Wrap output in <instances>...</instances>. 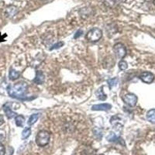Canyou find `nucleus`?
I'll return each instance as SVG.
<instances>
[{"instance_id":"1","label":"nucleus","mask_w":155,"mask_h":155,"mask_svg":"<svg viewBox=\"0 0 155 155\" xmlns=\"http://www.w3.org/2000/svg\"><path fill=\"white\" fill-rule=\"evenodd\" d=\"M28 89V85L25 81H19L15 85H9L7 92L9 96L15 99H23Z\"/></svg>"},{"instance_id":"2","label":"nucleus","mask_w":155,"mask_h":155,"mask_svg":"<svg viewBox=\"0 0 155 155\" xmlns=\"http://www.w3.org/2000/svg\"><path fill=\"white\" fill-rule=\"evenodd\" d=\"M50 134L47 130H41L38 132L37 137H36V143L37 146L43 147L49 143L50 142Z\"/></svg>"},{"instance_id":"3","label":"nucleus","mask_w":155,"mask_h":155,"mask_svg":"<svg viewBox=\"0 0 155 155\" xmlns=\"http://www.w3.org/2000/svg\"><path fill=\"white\" fill-rule=\"evenodd\" d=\"M102 37V31L99 28H92L87 33L86 39L90 42H97Z\"/></svg>"},{"instance_id":"4","label":"nucleus","mask_w":155,"mask_h":155,"mask_svg":"<svg viewBox=\"0 0 155 155\" xmlns=\"http://www.w3.org/2000/svg\"><path fill=\"white\" fill-rule=\"evenodd\" d=\"M113 51L115 54L120 59H123L127 55V48L122 43H117L113 46Z\"/></svg>"},{"instance_id":"5","label":"nucleus","mask_w":155,"mask_h":155,"mask_svg":"<svg viewBox=\"0 0 155 155\" xmlns=\"http://www.w3.org/2000/svg\"><path fill=\"white\" fill-rule=\"evenodd\" d=\"M123 100L125 102L126 104L128 105L130 107H134L137 105V97L135 94L133 93H128L126 94L124 97H123Z\"/></svg>"},{"instance_id":"6","label":"nucleus","mask_w":155,"mask_h":155,"mask_svg":"<svg viewBox=\"0 0 155 155\" xmlns=\"http://www.w3.org/2000/svg\"><path fill=\"white\" fill-rule=\"evenodd\" d=\"M140 78L143 82L150 84L151 82H153V79H154V75L151 72L144 71V72L141 73V74L140 75Z\"/></svg>"},{"instance_id":"7","label":"nucleus","mask_w":155,"mask_h":155,"mask_svg":"<svg viewBox=\"0 0 155 155\" xmlns=\"http://www.w3.org/2000/svg\"><path fill=\"white\" fill-rule=\"evenodd\" d=\"M112 106L109 103H102V104H97L92 106V109L94 111H108L110 110Z\"/></svg>"},{"instance_id":"8","label":"nucleus","mask_w":155,"mask_h":155,"mask_svg":"<svg viewBox=\"0 0 155 155\" xmlns=\"http://www.w3.org/2000/svg\"><path fill=\"white\" fill-rule=\"evenodd\" d=\"M3 110H4V112H5V115H6V116H7L8 119L13 118L14 116H16V115H17L16 113H15V112L12 111V109H11V107H10V104H9V103H6V104L4 105Z\"/></svg>"},{"instance_id":"9","label":"nucleus","mask_w":155,"mask_h":155,"mask_svg":"<svg viewBox=\"0 0 155 155\" xmlns=\"http://www.w3.org/2000/svg\"><path fill=\"white\" fill-rule=\"evenodd\" d=\"M45 80V75L41 71H37L36 73V77L34 79V82H35L37 85H41L44 82Z\"/></svg>"},{"instance_id":"10","label":"nucleus","mask_w":155,"mask_h":155,"mask_svg":"<svg viewBox=\"0 0 155 155\" xmlns=\"http://www.w3.org/2000/svg\"><path fill=\"white\" fill-rule=\"evenodd\" d=\"M17 12V8L15 6V5H9L6 8V10H5V15L6 16L9 18L12 17L16 15V13Z\"/></svg>"},{"instance_id":"11","label":"nucleus","mask_w":155,"mask_h":155,"mask_svg":"<svg viewBox=\"0 0 155 155\" xmlns=\"http://www.w3.org/2000/svg\"><path fill=\"white\" fill-rule=\"evenodd\" d=\"M95 95H96L97 98H98L99 100L104 101L107 99V95H106V94H105L104 91H103V87L102 86L100 87L99 89L97 90V92H96V93H95Z\"/></svg>"},{"instance_id":"12","label":"nucleus","mask_w":155,"mask_h":155,"mask_svg":"<svg viewBox=\"0 0 155 155\" xmlns=\"http://www.w3.org/2000/svg\"><path fill=\"white\" fill-rule=\"evenodd\" d=\"M147 119L152 124H155V109H150L147 113Z\"/></svg>"},{"instance_id":"13","label":"nucleus","mask_w":155,"mask_h":155,"mask_svg":"<svg viewBox=\"0 0 155 155\" xmlns=\"http://www.w3.org/2000/svg\"><path fill=\"white\" fill-rule=\"evenodd\" d=\"M15 121H16V125L17 126V127H23L25 123L24 116H23L22 115H18V116H16V118H15Z\"/></svg>"},{"instance_id":"14","label":"nucleus","mask_w":155,"mask_h":155,"mask_svg":"<svg viewBox=\"0 0 155 155\" xmlns=\"http://www.w3.org/2000/svg\"><path fill=\"white\" fill-rule=\"evenodd\" d=\"M19 75H20L19 72L16 71L13 68H10V70H9V79L12 80V81H14V80L17 79Z\"/></svg>"},{"instance_id":"15","label":"nucleus","mask_w":155,"mask_h":155,"mask_svg":"<svg viewBox=\"0 0 155 155\" xmlns=\"http://www.w3.org/2000/svg\"><path fill=\"white\" fill-rule=\"evenodd\" d=\"M39 118V114L38 113H34V114H32L31 116H30V118H29V120L27 121V124L29 126H32L34 125L35 124L36 122L38 120Z\"/></svg>"},{"instance_id":"16","label":"nucleus","mask_w":155,"mask_h":155,"mask_svg":"<svg viewBox=\"0 0 155 155\" xmlns=\"http://www.w3.org/2000/svg\"><path fill=\"white\" fill-rule=\"evenodd\" d=\"M31 134V129L30 127H25L22 132V138L23 140H26L29 137Z\"/></svg>"},{"instance_id":"17","label":"nucleus","mask_w":155,"mask_h":155,"mask_svg":"<svg viewBox=\"0 0 155 155\" xmlns=\"http://www.w3.org/2000/svg\"><path fill=\"white\" fill-rule=\"evenodd\" d=\"M118 78H113L112 79H109L108 81V84H109V87L110 89L113 88V87L116 86L117 84H118Z\"/></svg>"},{"instance_id":"18","label":"nucleus","mask_w":155,"mask_h":155,"mask_svg":"<svg viewBox=\"0 0 155 155\" xmlns=\"http://www.w3.org/2000/svg\"><path fill=\"white\" fill-rule=\"evenodd\" d=\"M118 66H119V68H120V70L124 71L126 70V69H127V68H128V64H127V62L125 61L122 60L119 62Z\"/></svg>"},{"instance_id":"19","label":"nucleus","mask_w":155,"mask_h":155,"mask_svg":"<svg viewBox=\"0 0 155 155\" xmlns=\"http://www.w3.org/2000/svg\"><path fill=\"white\" fill-rule=\"evenodd\" d=\"M106 139H107L108 141H110V142H112V141L117 140V139H118V137H117V136H116L114 133H110V134H109V135L107 137H106Z\"/></svg>"},{"instance_id":"20","label":"nucleus","mask_w":155,"mask_h":155,"mask_svg":"<svg viewBox=\"0 0 155 155\" xmlns=\"http://www.w3.org/2000/svg\"><path fill=\"white\" fill-rule=\"evenodd\" d=\"M104 4L107 7L112 8L116 4V0H104Z\"/></svg>"},{"instance_id":"21","label":"nucleus","mask_w":155,"mask_h":155,"mask_svg":"<svg viewBox=\"0 0 155 155\" xmlns=\"http://www.w3.org/2000/svg\"><path fill=\"white\" fill-rule=\"evenodd\" d=\"M63 46H64V42H58L57 43V44H54L53 46H52V48H51V51H52V50L54 49H58V48H60Z\"/></svg>"},{"instance_id":"22","label":"nucleus","mask_w":155,"mask_h":155,"mask_svg":"<svg viewBox=\"0 0 155 155\" xmlns=\"http://www.w3.org/2000/svg\"><path fill=\"white\" fill-rule=\"evenodd\" d=\"M5 139V132L3 130H0V141H2Z\"/></svg>"},{"instance_id":"23","label":"nucleus","mask_w":155,"mask_h":155,"mask_svg":"<svg viewBox=\"0 0 155 155\" xmlns=\"http://www.w3.org/2000/svg\"><path fill=\"white\" fill-rule=\"evenodd\" d=\"M5 148L2 143H0V155H5Z\"/></svg>"},{"instance_id":"24","label":"nucleus","mask_w":155,"mask_h":155,"mask_svg":"<svg viewBox=\"0 0 155 155\" xmlns=\"http://www.w3.org/2000/svg\"><path fill=\"white\" fill-rule=\"evenodd\" d=\"M83 34L82 30H78L75 34V36H74V38H78V37H79L80 36H81V34Z\"/></svg>"},{"instance_id":"25","label":"nucleus","mask_w":155,"mask_h":155,"mask_svg":"<svg viewBox=\"0 0 155 155\" xmlns=\"http://www.w3.org/2000/svg\"><path fill=\"white\" fill-rule=\"evenodd\" d=\"M3 123H4L3 116H2V115L0 114V126L2 125V124H3Z\"/></svg>"},{"instance_id":"26","label":"nucleus","mask_w":155,"mask_h":155,"mask_svg":"<svg viewBox=\"0 0 155 155\" xmlns=\"http://www.w3.org/2000/svg\"><path fill=\"white\" fill-rule=\"evenodd\" d=\"M153 4H154V5H155V0H153Z\"/></svg>"},{"instance_id":"27","label":"nucleus","mask_w":155,"mask_h":155,"mask_svg":"<svg viewBox=\"0 0 155 155\" xmlns=\"http://www.w3.org/2000/svg\"><path fill=\"white\" fill-rule=\"evenodd\" d=\"M97 155H104V154H97Z\"/></svg>"},{"instance_id":"28","label":"nucleus","mask_w":155,"mask_h":155,"mask_svg":"<svg viewBox=\"0 0 155 155\" xmlns=\"http://www.w3.org/2000/svg\"><path fill=\"white\" fill-rule=\"evenodd\" d=\"M123 1H125V0H123Z\"/></svg>"}]
</instances>
